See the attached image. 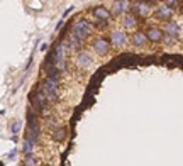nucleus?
Listing matches in <instances>:
<instances>
[{"mask_svg": "<svg viewBox=\"0 0 183 166\" xmlns=\"http://www.w3.org/2000/svg\"><path fill=\"white\" fill-rule=\"evenodd\" d=\"M178 32H180V26H178V22H175V20L166 22V26H164V34L171 36V37H176Z\"/></svg>", "mask_w": 183, "mask_h": 166, "instance_id": "ddd939ff", "label": "nucleus"}, {"mask_svg": "<svg viewBox=\"0 0 183 166\" xmlns=\"http://www.w3.org/2000/svg\"><path fill=\"white\" fill-rule=\"evenodd\" d=\"M71 31L76 32V34L80 36L81 39H87L88 36H92L93 26L88 22L87 19H78V20H75V22H73V26H71Z\"/></svg>", "mask_w": 183, "mask_h": 166, "instance_id": "f03ea898", "label": "nucleus"}, {"mask_svg": "<svg viewBox=\"0 0 183 166\" xmlns=\"http://www.w3.org/2000/svg\"><path fill=\"white\" fill-rule=\"evenodd\" d=\"M15 154H17V149H12L9 154H7V158H9L10 161H12V159H15Z\"/></svg>", "mask_w": 183, "mask_h": 166, "instance_id": "6ab92c4d", "label": "nucleus"}, {"mask_svg": "<svg viewBox=\"0 0 183 166\" xmlns=\"http://www.w3.org/2000/svg\"><path fill=\"white\" fill-rule=\"evenodd\" d=\"M92 48L95 49V53H97V55L105 56V55H109V51H110V42L107 41V39L103 37V36H98V37H95V39H93Z\"/></svg>", "mask_w": 183, "mask_h": 166, "instance_id": "7ed1b4c3", "label": "nucleus"}, {"mask_svg": "<svg viewBox=\"0 0 183 166\" xmlns=\"http://www.w3.org/2000/svg\"><path fill=\"white\" fill-rule=\"evenodd\" d=\"M173 41H175V37H171V36H166V37H164V42H168V44H171Z\"/></svg>", "mask_w": 183, "mask_h": 166, "instance_id": "412c9836", "label": "nucleus"}, {"mask_svg": "<svg viewBox=\"0 0 183 166\" xmlns=\"http://www.w3.org/2000/svg\"><path fill=\"white\" fill-rule=\"evenodd\" d=\"M24 163H26V166H36L37 164V158L34 156V154H26V159H24Z\"/></svg>", "mask_w": 183, "mask_h": 166, "instance_id": "dca6fc26", "label": "nucleus"}, {"mask_svg": "<svg viewBox=\"0 0 183 166\" xmlns=\"http://www.w3.org/2000/svg\"><path fill=\"white\" fill-rule=\"evenodd\" d=\"M34 146H36V144L32 142V141L24 139V142H22V153H24V154H31L32 149H34Z\"/></svg>", "mask_w": 183, "mask_h": 166, "instance_id": "2eb2a0df", "label": "nucleus"}, {"mask_svg": "<svg viewBox=\"0 0 183 166\" xmlns=\"http://www.w3.org/2000/svg\"><path fill=\"white\" fill-rule=\"evenodd\" d=\"M136 24H137V20H136L134 14H131V12L125 14V15H124V27L125 29H134Z\"/></svg>", "mask_w": 183, "mask_h": 166, "instance_id": "4468645a", "label": "nucleus"}, {"mask_svg": "<svg viewBox=\"0 0 183 166\" xmlns=\"http://www.w3.org/2000/svg\"><path fill=\"white\" fill-rule=\"evenodd\" d=\"M20 127H22V124H20L19 120H14L12 125H10V131H12V134H19Z\"/></svg>", "mask_w": 183, "mask_h": 166, "instance_id": "a211bd4d", "label": "nucleus"}, {"mask_svg": "<svg viewBox=\"0 0 183 166\" xmlns=\"http://www.w3.org/2000/svg\"><path fill=\"white\" fill-rule=\"evenodd\" d=\"M75 63H76V66L83 68V70H88V68L93 64V59H92V56H90L88 51H80V53H76V56H75Z\"/></svg>", "mask_w": 183, "mask_h": 166, "instance_id": "20e7f679", "label": "nucleus"}, {"mask_svg": "<svg viewBox=\"0 0 183 166\" xmlns=\"http://www.w3.org/2000/svg\"><path fill=\"white\" fill-rule=\"evenodd\" d=\"M93 17H95L97 20H105V22H110V19H112V12H110L109 9H105V7H95V9L92 10Z\"/></svg>", "mask_w": 183, "mask_h": 166, "instance_id": "39448f33", "label": "nucleus"}, {"mask_svg": "<svg viewBox=\"0 0 183 166\" xmlns=\"http://www.w3.org/2000/svg\"><path fill=\"white\" fill-rule=\"evenodd\" d=\"M125 41H127V36H125L122 31H112L110 32V42H112V46L122 48V46L125 44Z\"/></svg>", "mask_w": 183, "mask_h": 166, "instance_id": "0eeeda50", "label": "nucleus"}, {"mask_svg": "<svg viewBox=\"0 0 183 166\" xmlns=\"http://www.w3.org/2000/svg\"><path fill=\"white\" fill-rule=\"evenodd\" d=\"M97 26H98V29H102V27L109 26V22H105V20H97Z\"/></svg>", "mask_w": 183, "mask_h": 166, "instance_id": "aec40b11", "label": "nucleus"}, {"mask_svg": "<svg viewBox=\"0 0 183 166\" xmlns=\"http://www.w3.org/2000/svg\"><path fill=\"white\" fill-rule=\"evenodd\" d=\"M171 15H173V9H170V7H166V5H158L156 7V17L158 19L170 22Z\"/></svg>", "mask_w": 183, "mask_h": 166, "instance_id": "1a4fd4ad", "label": "nucleus"}, {"mask_svg": "<svg viewBox=\"0 0 183 166\" xmlns=\"http://www.w3.org/2000/svg\"><path fill=\"white\" fill-rule=\"evenodd\" d=\"M129 7H131V2L127 0H120V2H115L112 7V14L114 15H120V14H129Z\"/></svg>", "mask_w": 183, "mask_h": 166, "instance_id": "9b49d317", "label": "nucleus"}, {"mask_svg": "<svg viewBox=\"0 0 183 166\" xmlns=\"http://www.w3.org/2000/svg\"><path fill=\"white\" fill-rule=\"evenodd\" d=\"M131 42L136 46V48H144L146 42H148V37H146V32L142 31H136L131 37Z\"/></svg>", "mask_w": 183, "mask_h": 166, "instance_id": "9d476101", "label": "nucleus"}, {"mask_svg": "<svg viewBox=\"0 0 183 166\" xmlns=\"http://www.w3.org/2000/svg\"><path fill=\"white\" fill-rule=\"evenodd\" d=\"M64 134H66L64 127H54V139L56 141H63L64 139Z\"/></svg>", "mask_w": 183, "mask_h": 166, "instance_id": "f3484780", "label": "nucleus"}, {"mask_svg": "<svg viewBox=\"0 0 183 166\" xmlns=\"http://www.w3.org/2000/svg\"><path fill=\"white\" fill-rule=\"evenodd\" d=\"M134 10L139 14V15L146 17V15H149V12H151V3L149 2H136Z\"/></svg>", "mask_w": 183, "mask_h": 166, "instance_id": "f8f14e48", "label": "nucleus"}, {"mask_svg": "<svg viewBox=\"0 0 183 166\" xmlns=\"http://www.w3.org/2000/svg\"><path fill=\"white\" fill-rule=\"evenodd\" d=\"M56 90H58V71L51 70V73L41 81V92L46 95L48 102H54L56 100Z\"/></svg>", "mask_w": 183, "mask_h": 166, "instance_id": "f257e3e1", "label": "nucleus"}, {"mask_svg": "<svg viewBox=\"0 0 183 166\" xmlns=\"http://www.w3.org/2000/svg\"><path fill=\"white\" fill-rule=\"evenodd\" d=\"M81 44H83V39H81L80 36L76 34V32L71 31V32H70V36H68V42H66V46H68L70 49H75V51H76V49H80V48H81Z\"/></svg>", "mask_w": 183, "mask_h": 166, "instance_id": "6e6552de", "label": "nucleus"}, {"mask_svg": "<svg viewBox=\"0 0 183 166\" xmlns=\"http://www.w3.org/2000/svg\"><path fill=\"white\" fill-rule=\"evenodd\" d=\"M146 37H148V41H151V42H159V41H163L164 39V34H163V31H161L159 27H148V31H146Z\"/></svg>", "mask_w": 183, "mask_h": 166, "instance_id": "423d86ee", "label": "nucleus"}]
</instances>
